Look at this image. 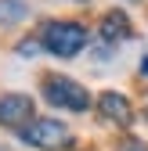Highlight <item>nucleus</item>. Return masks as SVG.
<instances>
[{
    "instance_id": "nucleus-1",
    "label": "nucleus",
    "mask_w": 148,
    "mask_h": 151,
    "mask_svg": "<svg viewBox=\"0 0 148 151\" xmlns=\"http://www.w3.org/2000/svg\"><path fill=\"white\" fill-rule=\"evenodd\" d=\"M87 43V29L80 22H47L44 25V47L58 58H72Z\"/></svg>"
},
{
    "instance_id": "nucleus-2",
    "label": "nucleus",
    "mask_w": 148,
    "mask_h": 151,
    "mask_svg": "<svg viewBox=\"0 0 148 151\" xmlns=\"http://www.w3.org/2000/svg\"><path fill=\"white\" fill-rule=\"evenodd\" d=\"M44 93H47L51 104L69 108V111H87V108H90L87 90H83L76 79H65V76H47V79H44Z\"/></svg>"
},
{
    "instance_id": "nucleus-3",
    "label": "nucleus",
    "mask_w": 148,
    "mask_h": 151,
    "mask_svg": "<svg viewBox=\"0 0 148 151\" xmlns=\"http://www.w3.org/2000/svg\"><path fill=\"white\" fill-rule=\"evenodd\" d=\"M22 140L44 147V151H54V147H65L72 140V133H69V126L58 122V119H36V122H29L22 129Z\"/></svg>"
},
{
    "instance_id": "nucleus-4",
    "label": "nucleus",
    "mask_w": 148,
    "mask_h": 151,
    "mask_svg": "<svg viewBox=\"0 0 148 151\" xmlns=\"http://www.w3.org/2000/svg\"><path fill=\"white\" fill-rule=\"evenodd\" d=\"M29 115H33V97H25V93L0 97V122L4 126H22V122H29Z\"/></svg>"
},
{
    "instance_id": "nucleus-5",
    "label": "nucleus",
    "mask_w": 148,
    "mask_h": 151,
    "mask_svg": "<svg viewBox=\"0 0 148 151\" xmlns=\"http://www.w3.org/2000/svg\"><path fill=\"white\" fill-rule=\"evenodd\" d=\"M98 108H101V115L105 119H112V122H119V126H126L130 122V101L123 97V93H116V90H105L101 93V101H98Z\"/></svg>"
},
{
    "instance_id": "nucleus-6",
    "label": "nucleus",
    "mask_w": 148,
    "mask_h": 151,
    "mask_svg": "<svg viewBox=\"0 0 148 151\" xmlns=\"http://www.w3.org/2000/svg\"><path fill=\"white\" fill-rule=\"evenodd\" d=\"M101 36L105 40H126V36H130V22H126V14L123 11H108L105 18H101Z\"/></svg>"
},
{
    "instance_id": "nucleus-7",
    "label": "nucleus",
    "mask_w": 148,
    "mask_h": 151,
    "mask_svg": "<svg viewBox=\"0 0 148 151\" xmlns=\"http://www.w3.org/2000/svg\"><path fill=\"white\" fill-rule=\"evenodd\" d=\"M141 72H144V76H148V58H144V61H141Z\"/></svg>"
},
{
    "instance_id": "nucleus-8",
    "label": "nucleus",
    "mask_w": 148,
    "mask_h": 151,
    "mask_svg": "<svg viewBox=\"0 0 148 151\" xmlns=\"http://www.w3.org/2000/svg\"><path fill=\"white\" fill-rule=\"evenodd\" d=\"M144 115H148V111H144Z\"/></svg>"
}]
</instances>
